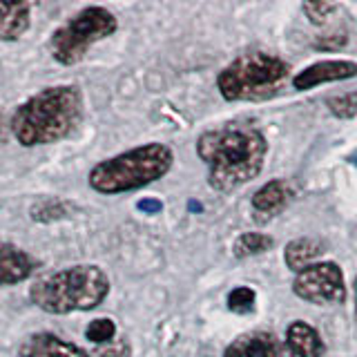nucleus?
<instances>
[{"instance_id": "nucleus-1", "label": "nucleus", "mask_w": 357, "mask_h": 357, "mask_svg": "<svg viewBox=\"0 0 357 357\" xmlns=\"http://www.w3.org/2000/svg\"><path fill=\"white\" fill-rule=\"evenodd\" d=\"M197 152L208 165V183L219 192H230L261 172L268 143L264 134L243 123H226L204 132Z\"/></svg>"}, {"instance_id": "nucleus-2", "label": "nucleus", "mask_w": 357, "mask_h": 357, "mask_svg": "<svg viewBox=\"0 0 357 357\" xmlns=\"http://www.w3.org/2000/svg\"><path fill=\"white\" fill-rule=\"evenodd\" d=\"M83 119V96L76 85L45 87L11 114V134L22 148L59 143Z\"/></svg>"}, {"instance_id": "nucleus-3", "label": "nucleus", "mask_w": 357, "mask_h": 357, "mask_svg": "<svg viewBox=\"0 0 357 357\" xmlns=\"http://www.w3.org/2000/svg\"><path fill=\"white\" fill-rule=\"evenodd\" d=\"M109 293V279L98 266H72L40 277L29 288L31 304L52 315L92 310Z\"/></svg>"}, {"instance_id": "nucleus-4", "label": "nucleus", "mask_w": 357, "mask_h": 357, "mask_svg": "<svg viewBox=\"0 0 357 357\" xmlns=\"http://www.w3.org/2000/svg\"><path fill=\"white\" fill-rule=\"evenodd\" d=\"M172 150L163 143L132 148L100 161L89 172V185L100 195H119L159 181L172 167Z\"/></svg>"}, {"instance_id": "nucleus-5", "label": "nucleus", "mask_w": 357, "mask_h": 357, "mask_svg": "<svg viewBox=\"0 0 357 357\" xmlns=\"http://www.w3.org/2000/svg\"><path fill=\"white\" fill-rule=\"evenodd\" d=\"M290 65L268 52L237 56L217 76V87L226 100H268L288 83Z\"/></svg>"}, {"instance_id": "nucleus-6", "label": "nucleus", "mask_w": 357, "mask_h": 357, "mask_svg": "<svg viewBox=\"0 0 357 357\" xmlns=\"http://www.w3.org/2000/svg\"><path fill=\"white\" fill-rule=\"evenodd\" d=\"M116 16L105 7H85L67 18L63 25L52 33L50 52L61 65H74L85 59L92 45L103 40L116 31Z\"/></svg>"}, {"instance_id": "nucleus-7", "label": "nucleus", "mask_w": 357, "mask_h": 357, "mask_svg": "<svg viewBox=\"0 0 357 357\" xmlns=\"http://www.w3.org/2000/svg\"><path fill=\"white\" fill-rule=\"evenodd\" d=\"M293 293L308 304H342L346 299L344 273L333 261H317L295 275Z\"/></svg>"}, {"instance_id": "nucleus-8", "label": "nucleus", "mask_w": 357, "mask_h": 357, "mask_svg": "<svg viewBox=\"0 0 357 357\" xmlns=\"http://www.w3.org/2000/svg\"><path fill=\"white\" fill-rule=\"evenodd\" d=\"M357 76V63L353 61H319L312 63L306 70H301L293 78L295 89H312L324 83H335V81H346V78Z\"/></svg>"}, {"instance_id": "nucleus-9", "label": "nucleus", "mask_w": 357, "mask_h": 357, "mask_svg": "<svg viewBox=\"0 0 357 357\" xmlns=\"http://www.w3.org/2000/svg\"><path fill=\"white\" fill-rule=\"evenodd\" d=\"M16 357H89L81 346L52 333H33L20 344Z\"/></svg>"}, {"instance_id": "nucleus-10", "label": "nucleus", "mask_w": 357, "mask_h": 357, "mask_svg": "<svg viewBox=\"0 0 357 357\" xmlns=\"http://www.w3.org/2000/svg\"><path fill=\"white\" fill-rule=\"evenodd\" d=\"M286 351L288 357H321L326 346L310 324L297 319L286 331Z\"/></svg>"}, {"instance_id": "nucleus-11", "label": "nucleus", "mask_w": 357, "mask_h": 357, "mask_svg": "<svg viewBox=\"0 0 357 357\" xmlns=\"http://www.w3.org/2000/svg\"><path fill=\"white\" fill-rule=\"evenodd\" d=\"M277 355H279L277 340L268 331L243 333L223 353V357H277Z\"/></svg>"}, {"instance_id": "nucleus-12", "label": "nucleus", "mask_w": 357, "mask_h": 357, "mask_svg": "<svg viewBox=\"0 0 357 357\" xmlns=\"http://www.w3.org/2000/svg\"><path fill=\"white\" fill-rule=\"evenodd\" d=\"M36 266L38 261L25 250H20L11 243H3V250H0V282L5 286L18 284L22 279H27L36 271Z\"/></svg>"}, {"instance_id": "nucleus-13", "label": "nucleus", "mask_w": 357, "mask_h": 357, "mask_svg": "<svg viewBox=\"0 0 357 357\" xmlns=\"http://www.w3.org/2000/svg\"><path fill=\"white\" fill-rule=\"evenodd\" d=\"M29 3H0V38H20L29 27Z\"/></svg>"}, {"instance_id": "nucleus-14", "label": "nucleus", "mask_w": 357, "mask_h": 357, "mask_svg": "<svg viewBox=\"0 0 357 357\" xmlns=\"http://www.w3.org/2000/svg\"><path fill=\"white\" fill-rule=\"evenodd\" d=\"M324 255V243L319 239H310V237H301L295 239L286 245L284 252V261L290 271L301 273L304 268L317 264V259Z\"/></svg>"}, {"instance_id": "nucleus-15", "label": "nucleus", "mask_w": 357, "mask_h": 357, "mask_svg": "<svg viewBox=\"0 0 357 357\" xmlns=\"http://www.w3.org/2000/svg\"><path fill=\"white\" fill-rule=\"evenodd\" d=\"M288 197H290V188L282 178H275V181H268L266 185L257 190L252 197V208L255 212H259L264 217H273L286 206Z\"/></svg>"}, {"instance_id": "nucleus-16", "label": "nucleus", "mask_w": 357, "mask_h": 357, "mask_svg": "<svg viewBox=\"0 0 357 357\" xmlns=\"http://www.w3.org/2000/svg\"><path fill=\"white\" fill-rule=\"evenodd\" d=\"M275 239L268 237V234L261 232H243L241 237L234 241L232 245V252L237 257H250V255H259L266 252L268 248H273Z\"/></svg>"}, {"instance_id": "nucleus-17", "label": "nucleus", "mask_w": 357, "mask_h": 357, "mask_svg": "<svg viewBox=\"0 0 357 357\" xmlns=\"http://www.w3.org/2000/svg\"><path fill=\"white\" fill-rule=\"evenodd\" d=\"M255 301H257V295L248 286H237L228 293V308L232 312H237V315H248V312H252Z\"/></svg>"}, {"instance_id": "nucleus-18", "label": "nucleus", "mask_w": 357, "mask_h": 357, "mask_svg": "<svg viewBox=\"0 0 357 357\" xmlns=\"http://www.w3.org/2000/svg\"><path fill=\"white\" fill-rule=\"evenodd\" d=\"M116 335V324L109 317H98L94 321H89V326L85 328V337L94 344H109Z\"/></svg>"}, {"instance_id": "nucleus-19", "label": "nucleus", "mask_w": 357, "mask_h": 357, "mask_svg": "<svg viewBox=\"0 0 357 357\" xmlns=\"http://www.w3.org/2000/svg\"><path fill=\"white\" fill-rule=\"evenodd\" d=\"M326 107L340 119H353L357 116V92H346L340 96H331L326 100Z\"/></svg>"}, {"instance_id": "nucleus-20", "label": "nucleus", "mask_w": 357, "mask_h": 357, "mask_svg": "<svg viewBox=\"0 0 357 357\" xmlns=\"http://www.w3.org/2000/svg\"><path fill=\"white\" fill-rule=\"evenodd\" d=\"M304 14L310 18L312 25H321V22H326V18L333 14L337 5H331V3H304Z\"/></svg>"}, {"instance_id": "nucleus-21", "label": "nucleus", "mask_w": 357, "mask_h": 357, "mask_svg": "<svg viewBox=\"0 0 357 357\" xmlns=\"http://www.w3.org/2000/svg\"><path fill=\"white\" fill-rule=\"evenodd\" d=\"M346 45V36L344 33H331V36H324L321 40H317L315 43V47L317 50H340V47H344Z\"/></svg>"}, {"instance_id": "nucleus-22", "label": "nucleus", "mask_w": 357, "mask_h": 357, "mask_svg": "<svg viewBox=\"0 0 357 357\" xmlns=\"http://www.w3.org/2000/svg\"><path fill=\"white\" fill-rule=\"evenodd\" d=\"M139 208L145 210V212H150V215H154V212H159L163 206H161V201H139Z\"/></svg>"}, {"instance_id": "nucleus-23", "label": "nucleus", "mask_w": 357, "mask_h": 357, "mask_svg": "<svg viewBox=\"0 0 357 357\" xmlns=\"http://www.w3.org/2000/svg\"><path fill=\"white\" fill-rule=\"evenodd\" d=\"M355 319H357V277H355Z\"/></svg>"}, {"instance_id": "nucleus-24", "label": "nucleus", "mask_w": 357, "mask_h": 357, "mask_svg": "<svg viewBox=\"0 0 357 357\" xmlns=\"http://www.w3.org/2000/svg\"><path fill=\"white\" fill-rule=\"evenodd\" d=\"M355 163H357V161H355Z\"/></svg>"}]
</instances>
